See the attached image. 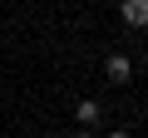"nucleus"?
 <instances>
[{
  "label": "nucleus",
  "instance_id": "1",
  "mask_svg": "<svg viewBox=\"0 0 148 138\" xmlns=\"http://www.w3.org/2000/svg\"><path fill=\"white\" fill-rule=\"evenodd\" d=\"M104 74H109L114 84H128V79H133V59H128V54H109V59H104Z\"/></svg>",
  "mask_w": 148,
  "mask_h": 138
},
{
  "label": "nucleus",
  "instance_id": "2",
  "mask_svg": "<svg viewBox=\"0 0 148 138\" xmlns=\"http://www.w3.org/2000/svg\"><path fill=\"white\" fill-rule=\"evenodd\" d=\"M123 20H128L133 30H143V25H148V0H123Z\"/></svg>",
  "mask_w": 148,
  "mask_h": 138
},
{
  "label": "nucleus",
  "instance_id": "4",
  "mask_svg": "<svg viewBox=\"0 0 148 138\" xmlns=\"http://www.w3.org/2000/svg\"><path fill=\"white\" fill-rule=\"evenodd\" d=\"M109 138H133V133H123V128H119V133H109Z\"/></svg>",
  "mask_w": 148,
  "mask_h": 138
},
{
  "label": "nucleus",
  "instance_id": "3",
  "mask_svg": "<svg viewBox=\"0 0 148 138\" xmlns=\"http://www.w3.org/2000/svg\"><path fill=\"white\" fill-rule=\"evenodd\" d=\"M74 113H79V123H94V118H99V104H94V99H84Z\"/></svg>",
  "mask_w": 148,
  "mask_h": 138
},
{
  "label": "nucleus",
  "instance_id": "5",
  "mask_svg": "<svg viewBox=\"0 0 148 138\" xmlns=\"http://www.w3.org/2000/svg\"><path fill=\"white\" fill-rule=\"evenodd\" d=\"M74 138H94V133H74Z\"/></svg>",
  "mask_w": 148,
  "mask_h": 138
}]
</instances>
